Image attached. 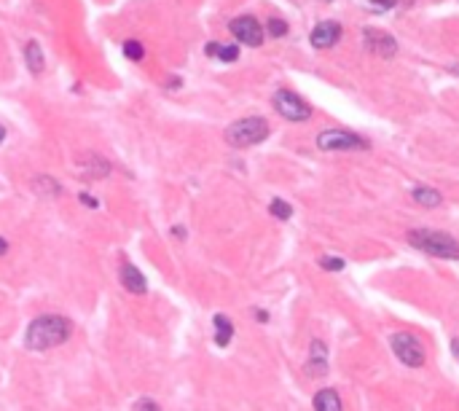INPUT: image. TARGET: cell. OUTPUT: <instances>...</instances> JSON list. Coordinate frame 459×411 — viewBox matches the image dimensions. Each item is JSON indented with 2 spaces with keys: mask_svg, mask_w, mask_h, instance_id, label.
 Listing matches in <instances>:
<instances>
[{
  "mask_svg": "<svg viewBox=\"0 0 459 411\" xmlns=\"http://www.w3.org/2000/svg\"><path fill=\"white\" fill-rule=\"evenodd\" d=\"M451 347H454V352H457V357H459V339H454V342H451Z\"/></svg>",
  "mask_w": 459,
  "mask_h": 411,
  "instance_id": "27",
  "label": "cell"
},
{
  "mask_svg": "<svg viewBox=\"0 0 459 411\" xmlns=\"http://www.w3.org/2000/svg\"><path fill=\"white\" fill-rule=\"evenodd\" d=\"M5 250H8V242H5V239H3V237H0V255L5 253Z\"/></svg>",
  "mask_w": 459,
  "mask_h": 411,
  "instance_id": "26",
  "label": "cell"
},
{
  "mask_svg": "<svg viewBox=\"0 0 459 411\" xmlns=\"http://www.w3.org/2000/svg\"><path fill=\"white\" fill-rule=\"evenodd\" d=\"M81 202H84V204H89V207H99V204H97V199L86 196V193H81Z\"/></svg>",
  "mask_w": 459,
  "mask_h": 411,
  "instance_id": "24",
  "label": "cell"
},
{
  "mask_svg": "<svg viewBox=\"0 0 459 411\" xmlns=\"http://www.w3.org/2000/svg\"><path fill=\"white\" fill-rule=\"evenodd\" d=\"M228 27L234 32V38L239 43H245V46H261L263 43V30H261L258 19H252V16H239Z\"/></svg>",
  "mask_w": 459,
  "mask_h": 411,
  "instance_id": "7",
  "label": "cell"
},
{
  "mask_svg": "<svg viewBox=\"0 0 459 411\" xmlns=\"http://www.w3.org/2000/svg\"><path fill=\"white\" fill-rule=\"evenodd\" d=\"M3 137H5V129L0 127V140H3Z\"/></svg>",
  "mask_w": 459,
  "mask_h": 411,
  "instance_id": "28",
  "label": "cell"
},
{
  "mask_svg": "<svg viewBox=\"0 0 459 411\" xmlns=\"http://www.w3.org/2000/svg\"><path fill=\"white\" fill-rule=\"evenodd\" d=\"M269 210H272V215L279 218V221H287V218L293 215V207H290L287 202H282V199H274V202L269 204Z\"/></svg>",
  "mask_w": 459,
  "mask_h": 411,
  "instance_id": "17",
  "label": "cell"
},
{
  "mask_svg": "<svg viewBox=\"0 0 459 411\" xmlns=\"http://www.w3.org/2000/svg\"><path fill=\"white\" fill-rule=\"evenodd\" d=\"M269 32H272L274 38H282V35L287 32V25H285L282 19H272V22H269Z\"/></svg>",
  "mask_w": 459,
  "mask_h": 411,
  "instance_id": "22",
  "label": "cell"
},
{
  "mask_svg": "<svg viewBox=\"0 0 459 411\" xmlns=\"http://www.w3.org/2000/svg\"><path fill=\"white\" fill-rule=\"evenodd\" d=\"M25 57H27V67H30L35 75H38V73H43V64H46V60H43V49H40L35 40H30V43H27V49H25Z\"/></svg>",
  "mask_w": 459,
  "mask_h": 411,
  "instance_id": "15",
  "label": "cell"
},
{
  "mask_svg": "<svg viewBox=\"0 0 459 411\" xmlns=\"http://www.w3.org/2000/svg\"><path fill=\"white\" fill-rule=\"evenodd\" d=\"M35 186H46V189H38L40 193H49V196H57L60 193V186L51 180V178H35Z\"/></svg>",
  "mask_w": 459,
  "mask_h": 411,
  "instance_id": "19",
  "label": "cell"
},
{
  "mask_svg": "<svg viewBox=\"0 0 459 411\" xmlns=\"http://www.w3.org/2000/svg\"><path fill=\"white\" fill-rule=\"evenodd\" d=\"M70 336V322L62 315H40L27 325L25 344L32 352H46L51 347H60Z\"/></svg>",
  "mask_w": 459,
  "mask_h": 411,
  "instance_id": "1",
  "label": "cell"
},
{
  "mask_svg": "<svg viewBox=\"0 0 459 411\" xmlns=\"http://www.w3.org/2000/svg\"><path fill=\"white\" fill-rule=\"evenodd\" d=\"M217 49H220L217 43H207V49H204V51H207L210 57H217Z\"/></svg>",
  "mask_w": 459,
  "mask_h": 411,
  "instance_id": "25",
  "label": "cell"
},
{
  "mask_svg": "<svg viewBox=\"0 0 459 411\" xmlns=\"http://www.w3.org/2000/svg\"><path fill=\"white\" fill-rule=\"evenodd\" d=\"M274 110L282 119H287V121H306V119H311V108L306 105L301 97L287 92V89H282V92L274 95Z\"/></svg>",
  "mask_w": 459,
  "mask_h": 411,
  "instance_id": "5",
  "label": "cell"
},
{
  "mask_svg": "<svg viewBox=\"0 0 459 411\" xmlns=\"http://www.w3.org/2000/svg\"><path fill=\"white\" fill-rule=\"evenodd\" d=\"M408 245L435 258H459V242L446 231L435 228H414L408 231Z\"/></svg>",
  "mask_w": 459,
  "mask_h": 411,
  "instance_id": "2",
  "label": "cell"
},
{
  "mask_svg": "<svg viewBox=\"0 0 459 411\" xmlns=\"http://www.w3.org/2000/svg\"><path fill=\"white\" fill-rule=\"evenodd\" d=\"M314 411H341V398L333 390H320L314 395Z\"/></svg>",
  "mask_w": 459,
  "mask_h": 411,
  "instance_id": "14",
  "label": "cell"
},
{
  "mask_svg": "<svg viewBox=\"0 0 459 411\" xmlns=\"http://www.w3.org/2000/svg\"><path fill=\"white\" fill-rule=\"evenodd\" d=\"M121 285L129 293H134V296H145V290H148L145 274H140V269L132 266V263H126L121 269Z\"/></svg>",
  "mask_w": 459,
  "mask_h": 411,
  "instance_id": "11",
  "label": "cell"
},
{
  "mask_svg": "<svg viewBox=\"0 0 459 411\" xmlns=\"http://www.w3.org/2000/svg\"><path fill=\"white\" fill-rule=\"evenodd\" d=\"M217 57H220L223 62H234V60L239 57V49H237V46H220V49H217Z\"/></svg>",
  "mask_w": 459,
  "mask_h": 411,
  "instance_id": "20",
  "label": "cell"
},
{
  "mask_svg": "<svg viewBox=\"0 0 459 411\" xmlns=\"http://www.w3.org/2000/svg\"><path fill=\"white\" fill-rule=\"evenodd\" d=\"M78 167H81V175H86V178H108V172H110V161H105L102 156H97V154H84V156H78Z\"/></svg>",
  "mask_w": 459,
  "mask_h": 411,
  "instance_id": "10",
  "label": "cell"
},
{
  "mask_svg": "<svg viewBox=\"0 0 459 411\" xmlns=\"http://www.w3.org/2000/svg\"><path fill=\"white\" fill-rule=\"evenodd\" d=\"M309 371L311 374H325L328 371V349L317 339L311 342V352H309Z\"/></svg>",
  "mask_w": 459,
  "mask_h": 411,
  "instance_id": "12",
  "label": "cell"
},
{
  "mask_svg": "<svg viewBox=\"0 0 459 411\" xmlns=\"http://www.w3.org/2000/svg\"><path fill=\"white\" fill-rule=\"evenodd\" d=\"M341 38V25L338 22H320L311 30V46L314 49H331Z\"/></svg>",
  "mask_w": 459,
  "mask_h": 411,
  "instance_id": "9",
  "label": "cell"
},
{
  "mask_svg": "<svg viewBox=\"0 0 459 411\" xmlns=\"http://www.w3.org/2000/svg\"><path fill=\"white\" fill-rule=\"evenodd\" d=\"M414 199H416L422 207H429V210L440 204V193L435 189H429V186H416V189H414Z\"/></svg>",
  "mask_w": 459,
  "mask_h": 411,
  "instance_id": "16",
  "label": "cell"
},
{
  "mask_svg": "<svg viewBox=\"0 0 459 411\" xmlns=\"http://www.w3.org/2000/svg\"><path fill=\"white\" fill-rule=\"evenodd\" d=\"M320 266L328 269V272H341V269H344V261H341V258H320Z\"/></svg>",
  "mask_w": 459,
  "mask_h": 411,
  "instance_id": "21",
  "label": "cell"
},
{
  "mask_svg": "<svg viewBox=\"0 0 459 411\" xmlns=\"http://www.w3.org/2000/svg\"><path fill=\"white\" fill-rule=\"evenodd\" d=\"M134 411H158V406H156V401H151V398H143V401L134 403Z\"/></svg>",
  "mask_w": 459,
  "mask_h": 411,
  "instance_id": "23",
  "label": "cell"
},
{
  "mask_svg": "<svg viewBox=\"0 0 459 411\" xmlns=\"http://www.w3.org/2000/svg\"><path fill=\"white\" fill-rule=\"evenodd\" d=\"M266 137H269V124H266V119H258V116L239 119V121H234L231 127L226 129V143L234 145V148L258 145Z\"/></svg>",
  "mask_w": 459,
  "mask_h": 411,
  "instance_id": "3",
  "label": "cell"
},
{
  "mask_svg": "<svg viewBox=\"0 0 459 411\" xmlns=\"http://www.w3.org/2000/svg\"><path fill=\"white\" fill-rule=\"evenodd\" d=\"M317 148L320 151H363L368 148V143L363 137L352 134V132H344V129H325L317 134Z\"/></svg>",
  "mask_w": 459,
  "mask_h": 411,
  "instance_id": "4",
  "label": "cell"
},
{
  "mask_svg": "<svg viewBox=\"0 0 459 411\" xmlns=\"http://www.w3.org/2000/svg\"><path fill=\"white\" fill-rule=\"evenodd\" d=\"M366 43L370 51H376V54L384 57V60H392L395 51H398L395 38H390L387 32H381V30H373V27H366Z\"/></svg>",
  "mask_w": 459,
  "mask_h": 411,
  "instance_id": "8",
  "label": "cell"
},
{
  "mask_svg": "<svg viewBox=\"0 0 459 411\" xmlns=\"http://www.w3.org/2000/svg\"><path fill=\"white\" fill-rule=\"evenodd\" d=\"M390 344H392V352L398 355V360H403L405 366L419 368L425 363V349L416 342V336H411V333H395Z\"/></svg>",
  "mask_w": 459,
  "mask_h": 411,
  "instance_id": "6",
  "label": "cell"
},
{
  "mask_svg": "<svg viewBox=\"0 0 459 411\" xmlns=\"http://www.w3.org/2000/svg\"><path fill=\"white\" fill-rule=\"evenodd\" d=\"M123 54L129 57V60H134V62H140L143 57H145V49L137 43V40H126L123 43Z\"/></svg>",
  "mask_w": 459,
  "mask_h": 411,
  "instance_id": "18",
  "label": "cell"
},
{
  "mask_svg": "<svg viewBox=\"0 0 459 411\" xmlns=\"http://www.w3.org/2000/svg\"><path fill=\"white\" fill-rule=\"evenodd\" d=\"M215 344L217 347H226L228 342H231V336H234V325H231V320L226 315H215Z\"/></svg>",
  "mask_w": 459,
  "mask_h": 411,
  "instance_id": "13",
  "label": "cell"
}]
</instances>
